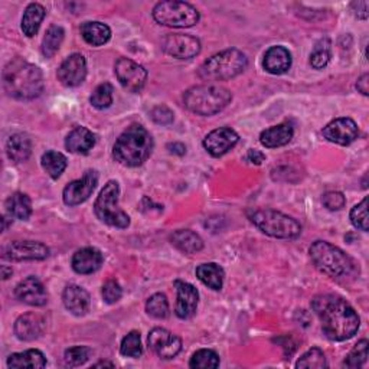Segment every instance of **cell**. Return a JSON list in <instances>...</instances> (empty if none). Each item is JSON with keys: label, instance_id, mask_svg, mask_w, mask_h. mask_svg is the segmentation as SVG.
Returning a JSON list of instances; mask_svg holds the SVG:
<instances>
[{"label": "cell", "instance_id": "cell-1", "mask_svg": "<svg viewBox=\"0 0 369 369\" xmlns=\"http://www.w3.org/2000/svg\"><path fill=\"white\" fill-rule=\"evenodd\" d=\"M312 307L321 319L323 333L328 339L342 342L356 335L361 319L345 299L335 294H319L312 300Z\"/></svg>", "mask_w": 369, "mask_h": 369}, {"label": "cell", "instance_id": "cell-2", "mask_svg": "<svg viewBox=\"0 0 369 369\" xmlns=\"http://www.w3.org/2000/svg\"><path fill=\"white\" fill-rule=\"evenodd\" d=\"M4 85L6 92L16 100H35L43 90L42 71L31 62L16 58L4 69Z\"/></svg>", "mask_w": 369, "mask_h": 369}, {"label": "cell", "instance_id": "cell-3", "mask_svg": "<svg viewBox=\"0 0 369 369\" xmlns=\"http://www.w3.org/2000/svg\"><path fill=\"white\" fill-rule=\"evenodd\" d=\"M153 151V139L151 133L140 125H133L123 132L113 147L114 159L129 167L143 165Z\"/></svg>", "mask_w": 369, "mask_h": 369}, {"label": "cell", "instance_id": "cell-4", "mask_svg": "<svg viewBox=\"0 0 369 369\" xmlns=\"http://www.w3.org/2000/svg\"><path fill=\"white\" fill-rule=\"evenodd\" d=\"M232 100V94L218 84H204L189 88L183 95L185 107L200 116H214L223 111Z\"/></svg>", "mask_w": 369, "mask_h": 369}, {"label": "cell", "instance_id": "cell-5", "mask_svg": "<svg viewBox=\"0 0 369 369\" xmlns=\"http://www.w3.org/2000/svg\"><path fill=\"white\" fill-rule=\"evenodd\" d=\"M247 65L249 60L245 54L239 49L231 48L207 60L201 65L198 76L204 81H227L239 76Z\"/></svg>", "mask_w": 369, "mask_h": 369}, {"label": "cell", "instance_id": "cell-6", "mask_svg": "<svg viewBox=\"0 0 369 369\" xmlns=\"http://www.w3.org/2000/svg\"><path fill=\"white\" fill-rule=\"evenodd\" d=\"M309 253L319 272H322L329 277H347L354 272L352 258L326 241L313 242Z\"/></svg>", "mask_w": 369, "mask_h": 369}, {"label": "cell", "instance_id": "cell-7", "mask_svg": "<svg viewBox=\"0 0 369 369\" xmlns=\"http://www.w3.org/2000/svg\"><path fill=\"white\" fill-rule=\"evenodd\" d=\"M251 223L265 235L274 238H296L302 234V225L296 219L274 209H256L250 214Z\"/></svg>", "mask_w": 369, "mask_h": 369}, {"label": "cell", "instance_id": "cell-8", "mask_svg": "<svg viewBox=\"0 0 369 369\" xmlns=\"http://www.w3.org/2000/svg\"><path fill=\"white\" fill-rule=\"evenodd\" d=\"M118 195V183L116 181L107 182L100 195H98V198L94 204V211L97 218L100 219L102 223L116 228H127L130 225V216L125 211L120 209Z\"/></svg>", "mask_w": 369, "mask_h": 369}, {"label": "cell", "instance_id": "cell-9", "mask_svg": "<svg viewBox=\"0 0 369 369\" xmlns=\"http://www.w3.org/2000/svg\"><path fill=\"white\" fill-rule=\"evenodd\" d=\"M153 18L159 25L170 28H190L200 22V12L195 6L178 0H166L153 9Z\"/></svg>", "mask_w": 369, "mask_h": 369}, {"label": "cell", "instance_id": "cell-10", "mask_svg": "<svg viewBox=\"0 0 369 369\" xmlns=\"http://www.w3.org/2000/svg\"><path fill=\"white\" fill-rule=\"evenodd\" d=\"M2 254L12 261H38L49 256V249L38 241H12L5 245Z\"/></svg>", "mask_w": 369, "mask_h": 369}, {"label": "cell", "instance_id": "cell-11", "mask_svg": "<svg viewBox=\"0 0 369 369\" xmlns=\"http://www.w3.org/2000/svg\"><path fill=\"white\" fill-rule=\"evenodd\" d=\"M118 83L130 92H139L147 80V71L129 58H120L114 67Z\"/></svg>", "mask_w": 369, "mask_h": 369}, {"label": "cell", "instance_id": "cell-12", "mask_svg": "<svg viewBox=\"0 0 369 369\" xmlns=\"http://www.w3.org/2000/svg\"><path fill=\"white\" fill-rule=\"evenodd\" d=\"M163 51L178 60H190L201 53V42L195 36L172 34L162 41Z\"/></svg>", "mask_w": 369, "mask_h": 369}, {"label": "cell", "instance_id": "cell-13", "mask_svg": "<svg viewBox=\"0 0 369 369\" xmlns=\"http://www.w3.org/2000/svg\"><path fill=\"white\" fill-rule=\"evenodd\" d=\"M98 183V174L95 170H87L81 179L72 181L64 189L62 198L68 207H77L85 202Z\"/></svg>", "mask_w": 369, "mask_h": 369}, {"label": "cell", "instance_id": "cell-14", "mask_svg": "<svg viewBox=\"0 0 369 369\" xmlns=\"http://www.w3.org/2000/svg\"><path fill=\"white\" fill-rule=\"evenodd\" d=\"M147 340H149L151 349L162 359L175 358L182 351L181 337L163 328H155Z\"/></svg>", "mask_w": 369, "mask_h": 369}, {"label": "cell", "instance_id": "cell-15", "mask_svg": "<svg viewBox=\"0 0 369 369\" xmlns=\"http://www.w3.org/2000/svg\"><path fill=\"white\" fill-rule=\"evenodd\" d=\"M239 137L238 134L230 129V127H219L216 130H212L205 139H204V147L205 151L214 156L221 158L225 153H228L234 146L238 143Z\"/></svg>", "mask_w": 369, "mask_h": 369}, {"label": "cell", "instance_id": "cell-16", "mask_svg": "<svg viewBox=\"0 0 369 369\" xmlns=\"http://www.w3.org/2000/svg\"><path fill=\"white\" fill-rule=\"evenodd\" d=\"M87 77V61L81 54L69 55L58 68V80L65 87H77Z\"/></svg>", "mask_w": 369, "mask_h": 369}, {"label": "cell", "instance_id": "cell-17", "mask_svg": "<svg viewBox=\"0 0 369 369\" xmlns=\"http://www.w3.org/2000/svg\"><path fill=\"white\" fill-rule=\"evenodd\" d=\"M359 130L356 123L352 118L348 117H340L333 121L323 129V136L332 143L340 144V146H348L352 141L358 139Z\"/></svg>", "mask_w": 369, "mask_h": 369}, {"label": "cell", "instance_id": "cell-18", "mask_svg": "<svg viewBox=\"0 0 369 369\" xmlns=\"http://www.w3.org/2000/svg\"><path fill=\"white\" fill-rule=\"evenodd\" d=\"M46 322L45 317L39 313L29 312L25 313L20 317H18V321L15 322V335L18 339L25 340V342H31L42 336L45 332Z\"/></svg>", "mask_w": 369, "mask_h": 369}, {"label": "cell", "instance_id": "cell-19", "mask_svg": "<svg viewBox=\"0 0 369 369\" xmlns=\"http://www.w3.org/2000/svg\"><path fill=\"white\" fill-rule=\"evenodd\" d=\"M16 298L29 306L41 307L48 303V293L43 284L34 276L22 280L15 288Z\"/></svg>", "mask_w": 369, "mask_h": 369}, {"label": "cell", "instance_id": "cell-20", "mask_svg": "<svg viewBox=\"0 0 369 369\" xmlns=\"http://www.w3.org/2000/svg\"><path fill=\"white\" fill-rule=\"evenodd\" d=\"M178 290V302H176V316L181 319H189L196 313L200 302V293L192 284L186 281H175Z\"/></svg>", "mask_w": 369, "mask_h": 369}, {"label": "cell", "instance_id": "cell-21", "mask_svg": "<svg viewBox=\"0 0 369 369\" xmlns=\"http://www.w3.org/2000/svg\"><path fill=\"white\" fill-rule=\"evenodd\" d=\"M104 257L102 251L92 247H85L78 250L72 257V268L78 274H92L102 267Z\"/></svg>", "mask_w": 369, "mask_h": 369}, {"label": "cell", "instance_id": "cell-22", "mask_svg": "<svg viewBox=\"0 0 369 369\" xmlns=\"http://www.w3.org/2000/svg\"><path fill=\"white\" fill-rule=\"evenodd\" d=\"M62 300L65 307L76 316H84L90 310V303H91L90 294L87 293V290H84L80 286L71 284L65 287Z\"/></svg>", "mask_w": 369, "mask_h": 369}, {"label": "cell", "instance_id": "cell-23", "mask_svg": "<svg viewBox=\"0 0 369 369\" xmlns=\"http://www.w3.org/2000/svg\"><path fill=\"white\" fill-rule=\"evenodd\" d=\"M264 69L273 76H280L290 69L291 67V54L284 46L270 48L264 55Z\"/></svg>", "mask_w": 369, "mask_h": 369}, {"label": "cell", "instance_id": "cell-24", "mask_svg": "<svg viewBox=\"0 0 369 369\" xmlns=\"http://www.w3.org/2000/svg\"><path fill=\"white\" fill-rule=\"evenodd\" d=\"M95 144V136L87 127H76L65 139V147L72 153L85 155Z\"/></svg>", "mask_w": 369, "mask_h": 369}, {"label": "cell", "instance_id": "cell-25", "mask_svg": "<svg viewBox=\"0 0 369 369\" xmlns=\"http://www.w3.org/2000/svg\"><path fill=\"white\" fill-rule=\"evenodd\" d=\"M294 130L288 123H281L279 126H273L264 130L260 134V141L267 149H274V147H281L290 143L293 139Z\"/></svg>", "mask_w": 369, "mask_h": 369}, {"label": "cell", "instance_id": "cell-26", "mask_svg": "<svg viewBox=\"0 0 369 369\" xmlns=\"http://www.w3.org/2000/svg\"><path fill=\"white\" fill-rule=\"evenodd\" d=\"M6 152L9 159L15 163H22L28 160L32 153L31 139L23 133H16L11 136L6 143Z\"/></svg>", "mask_w": 369, "mask_h": 369}, {"label": "cell", "instance_id": "cell-27", "mask_svg": "<svg viewBox=\"0 0 369 369\" xmlns=\"http://www.w3.org/2000/svg\"><path fill=\"white\" fill-rule=\"evenodd\" d=\"M170 241L178 250H181L185 254L200 253L204 249L202 238L190 230L175 231L170 235Z\"/></svg>", "mask_w": 369, "mask_h": 369}, {"label": "cell", "instance_id": "cell-28", "mask_svg": "<svg viewBox=\"0 0 369 369\" xmlns=\"http://www.w3.org/2000/svg\"><path fill=\"white\" fill-rule=\"evenodd\" d=\"M81 35L87 43L102 46L110 41L111 29L102 22H85L81 25Z\"/></svg>", "mask_w": 369, "mask_h": 369}, {"label": "cell", "instance_id": "cell-29", "mask_svg": "<svg viewBox=\"0 0 369 369\" xmlns=\"http://www.w3.org/2000/svg\"><path fill=\"white\" fill-rule=\"evenodd\" d=\"M224 270L215 263H207L196 268V277H198L205 286L218 291L224 286Z\"/></svg>", "mask_w": 369, "mask_h": 369}, {"label": "cell", "instance_id": "cell-30", "mask_svg": "<svg viewBox=\"0 0 369 369\" xmlns=\"http://www.w3.org/2000/svg\"><path fill=\"white\" fill-rule=\"evenodd\" d=\"M46 15V11L39 4H31L22 16V31L28 38H32L38 34L41 23Z\"/></svg>", "mask_w": 369, "mask_h": 369}, {"label": "cell", "instance_id": "cell-31", "mask_svg": "<svg viewBox=\"0 0 369 369\" xmlns=\"http://www.w3.org/2000/svg\"><path fill=\"white\" fill-rule=\"evenodd\" d=\"M9 368H32L41 369L46 366V359L43 354L38 349H29L20 354H12L8 358Z\"/></svg>", "mask_w": 369, "mask_h": 369}, {"label": "cell", "instance_id": "cell-32", "mask_svg": "<svg viewBox=\"0 0 369 369\" xmlns=\"http://www.w3.org/2000/svg\"><path fill=\"white\" fill-rule=\"evenodd\" d=\"M6 209L11 216L20 219V221H27L32 215V202L31 198L27 193L16 192L11 195L8 201H6Z\"/></svg>", "mask_w": 369, "mask_h": 369}, {"label": "cell", "instance_id": "cell-33", "mask_svg": "<svg viewBox=\"0 0 369 369\" xmlns=\"http://www.w3.org/2000/svg\"><path fill=\"white\" fill-rule=\"evenodd\" d=\"M41 163H42L43 170L53 179H58L64 174V170L67 169V158L62 153L55 152V151H49L43 153Z\"/></svg>", "mask_w": 369, "mask_h": 369}, {"label": "cell", "instance_id": "cell-34", "mask_svg": "<svg viewBox=\"0 0 369 369\" xmlns=\"http://www.w3.org/2000/svg\"><path fill=\"white\" fill-rule=\"evenodd\" d=\"M64 29L61 27H57V25H53V27L46 31L42 41V54L45 58H53L58 53V49L61 48V43L64 41Z\"/></svg>", "mask_w": 369, "mask_h": 369}, {"label": "cell", "instance_id": "cell-35", "mask_svg": "<svg viewBox=\"0 0 369 369\" xmlns=\"http://www.w3.org/2000/svg\"><path fill=\"white\" fill-rule=\"evenodd\" d=\"M90 103L98 110L109 109L113 104V85L109 83L98 85L90 97Z\"/></svg>", "mask_w": 369, "mask_h": 369}, {"label": "cell", "instance_id": "cell-36", "mask_svg": "<svg viewBox=\"0 0 369 369\" xmlns=\"http://www.w3.org/2000/svg\"><path fill=\"white\" fill-rule=\"evenodd\" d=\"M330 61V41L322 39L319 41L310 55V64L314 69L325 68Z\"/></svg>", "mask_w": 369, "mask_h": 369}, {"label": "cell", "instance_id": "cell-37", "mask_svg": "<svg viewBox=\"0 0 369 369\" xmlns=\"http://www.w3.org/2000/svg\"><path fill=\"white\" fill-rule=\"evenodd\" d=\"M120 352L123 356L127 358H139L143 354V347H141V339H140V332L132 330L125 339L121 342Z\"/></svg>", "mask_w": 369, "mask_h": 369}, {"label": "cell", "instance_id": "cell-38", "mask_svg": "<svg viewBox=\"0 0 369 369\" xmlns=\"http://www.w3.org/2000/svg\"><path fill=\"white\" fill-rule=\"evenodd\" d=\"M328 366L325 354L322 349L312 348L309 349L296 363V368H307V369H323Z\"/></svg>", "mask_w": 369, "mask_h": 369}, {"label": "cell", "instance_id": "cell-39", "mask_svg": "<svg viewBox=\"0 0 369 369\" xmlns=\"http://www.w3.org/2000/svg\"><path fill=\"white\" fill-rule=\"evenodd\" d=\"M189 366L195 369H214L219 366V356L211 349H201L193 354Z\"/></svg>", "mask_w": 369, "mask_h": 369}, {"label": "cell", "instance_id": "cell-40", "mask_svg": "<svg viewBox=\"0 0 369 369\" xmlns=\"http://www.w3.org/2000/svg\"><path fill=\"white\" fill-rule=\"evenodd\" d=\"M368 347H369V343L366 339H362L361 342H358L355 348L347 356L345 362H343V366L355 369V368H361L362 365H365L368 359Z\"/></svg>", "mask_w": 369, "mask_h": 369}, {"label": "cell", "instance_id": "cell-41", "mask_svg": "<svg viewBox=\"0 0 369 369\" xmlns=\"http://www.w3.org/2000/svg\"><path fill=\"white\" fill-rule=\"evenodd\" d=\"M146 312L149 313L152 317L156 319H165L169 314V303L165 294L156 293L152 298H149L146 303Z\"/></svg>", "mask_w": 369, "mask_h": 369}, {"label": "cell", "instance_id": "cell-42", "mask_svg": "<svg viewBox=\"0 0 369 369\" xmlns=\"http://www.w3.org/2000/svg\"><path fill=\"white\" fill-rule=\"evenodd\" d=\"M91 354L92 351L88 347H74L65 351L64 362L67 366H71V368L81 366L90 359Z\"/></svg>", "mask_w": 369, "mask_h": 369}, {"label": "cell", "instance_id": "cell-43", "mask_svg": "<svg viewBox=\"0 0 369 369\" xmlns=\"http://www.w3.org/2000/svg\"><path fill=\"white\" fill-rule=\"evenodd\" d=\"M351 223L356 230L363 232L368 231V198L352 208Z\"/></svg>", "mask_w": 369, "mask_h": 369}, {"label": "cell", "instance_id": "cell-44", "mask_svg": "<svg viewBox=\"0 0 369 369\" xmlns=\"http://www.w3.org/2000/svg\"><path fill=\"white\" fill-rule=\"evenodd\" d=\"M121 296H123L121 286L116 280H109L103 286V299L106 300V303L109 305L117 303L121 299Z\"/></svg>", "mask_w": 369, "mask_h": 369}, {"label": "cell", "instance_id": "cell-45", "mask_svg": "<svg viewBox=\"0 0 369 369\" xmlns=\"http://www.w3.org/2000/svg\"><path fill=\"white\" fill-rule=\"evenodd\" d=\"M322 202H323V205L328 209H330V211H339V209H342L343 207H345L347 200H345V196H343L342 192L330 190V192H326L323 195Z\"/></svg>", "mask_w": 369, "mask_h": 369}, {"label": "cell", "instance_id": "cell-46", "mask_svg": "<svg viewBox=\"0 0 369 369\" xmlns=\"http://www.w3.org/2000/svg\"><path fill=\"white\" fill-rule=\"evenodd\" d=\"M151 117L155 123H158V125H162V126H167L170 125L172 121H174L175 118V114L174 111H172L169 107L166 106H158L155 107L152 111H151Z\"/></svg>", "mask_w": 369, "mask_h": 369}, {"label": "cell", "instance_id": "cell-47", "mask_svg": "<svg viewBox=\"0 0 369 369\" xmlns=\"http://www.w3.org/2000/svg\"><path fill=\"white\" fill-rule=\"evenodd\" d=\"M351 8L358 19H368V2H354Z\"/></svg>", "mask_w": 369, "mask_h": 369}, {"label": "cell", "instance_id": "cell-48", "mask_svg": "<svg viewBox=\"0 0 369 369\" xmlns=\"http://www.w3.org/2000/svg\"><path fill=\"white\" fill-rule=\"evenodd\" d=\"M245 160L253 165H261L265 160V155L258 151H249V153L245 155Z\"/></svg>", "mask_w": 369, "mask_h": 369}, {"label": "cell", "instance_id": "cell-49", "mask_svg": "<svg viewBox=\"0 0 369 369\" xmlns=\"http://www.w3.org/2000/svg\"><path fill=\"white\" fill-rule=\"evenodd\" d=\"M356 90H358L362 95H368V94H369V76H368V74H363V76L358 80V83H356Z\"/></svg>", "mask_w": 369, "mask_h": 369}, {"label": "cell", "instance_id": "cell-50", "mask_svg": "<svg viewBox=\"0 0 369 369\" xmlns=\"http://www.w3.org/2000/svg\"><path fill=\"white\" fill-rule=\"evenodd\" d=\"M167 149L170 151V153H175L179 156L186 153V147L182 143H170V144H167Z\"/></svg>", "mask_w": 369, "mask_h": 369}, {"label": "cell", "instance_id": "cell-51", "mask_svg": "<svg viewBox=\"0 0 369 369\" xmlns=\"http://www.w3.org/2000/svg\"><path fill=\"white\" fill-rule=\"evenodd\" d=\"M11 276H12V268H8L6 265H4L2 267V277H4V280L9 279Z\"/></svg>", "mask_w": 369, "mask_h": 369}, {"label": "cell", "instance_id": "cell-52", "mask_svg": "<svg viewBox=\"0 0 369 369\" xmlns=\"http://www.w3.org/2000/svg\"><path fill=\"white\" fill-rule=\"evenodd\" d=\"M100 366H110V368H113L114 365L110 363V362H98V363L94 365V368H100Z\"/></svg>", "mask_w": 369, "mask_h": 369}]
</instances>
